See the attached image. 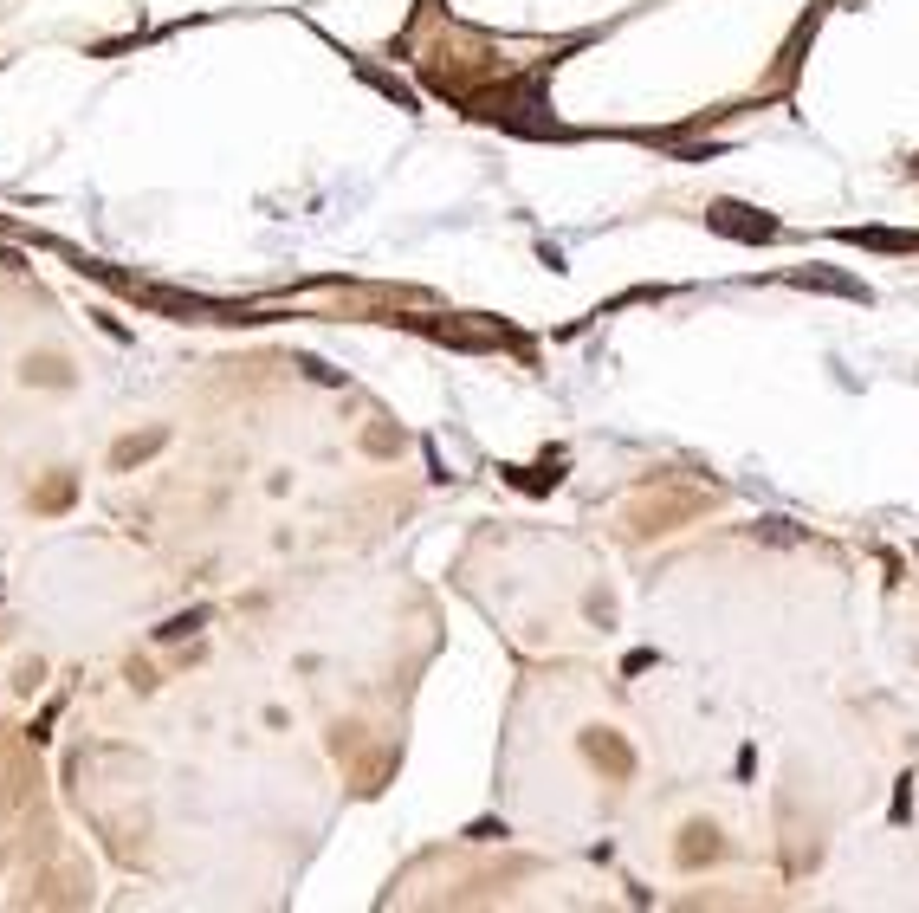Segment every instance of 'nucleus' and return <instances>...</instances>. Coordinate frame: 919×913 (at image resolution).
Segmentation results:
<instances>
[{
  "mask_svg": "<svg viewBox=\"0 0 919 913\" xmlns=\"http://www.w3.org/2000/svg\"><path fill=\"white\" fill-rule=\"evenodd\" d=\"M712 234H725V240H745V247H764V240H777L784 227H777L771 214L745 208V201H712Z\"/></svg>",
  "mask_w": 919,
  "mask_h": 913,
  "instance_id": "f257e3e1",
  "label": "nucleus"
},
{
  "mask_svg": "<svg viewBox=\"0 0 919 913\" xmlns=\"http://www.w3.org/2000/svg\"><path fill=\"white\" fill-rule=\"evenodd\" d=\"M797 285H816V292H842V298H868L861 279H842V272H797Z\"/></svg>",
  "mask_w": 919,
  "mask_h": 913,
  "instance_id": "f03ea898",
  "label": "nucleus"
}]
</instances>
